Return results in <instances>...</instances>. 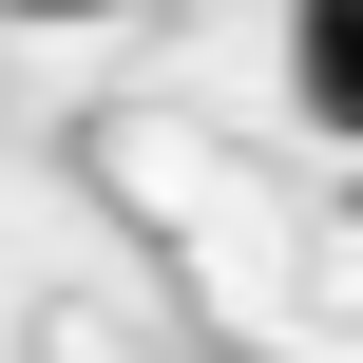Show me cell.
<instances>
[{
	"label": "cell",
	"mask_w": 363,
	"mask_h": 363,
	"mask_svg": "<svg viewBox=\"0 0 363 363\" xmlns=\"http://www.w3.org/2000/svg\"><path fill=\"white\" fill-rule=\"evenodd\" d=\"M0 19H134V0H0Z\"/></svg>",
	"instance_id": "cell-2"
},
{
	"label": "cell",
	"mask_w": 363,
	"mask_h": 363,
	"mask_svg": "<svg viewBox=\"0 0 363 363\" xmlns=\"http://www.w3.org/2000/svg\"><path fill=\"white\" fill-rule=\"evenodd\" d=\"M287 115L363 153V0H287Z\"/></svg>",
	"instance_id": "cell-1"
}]
</instances>
